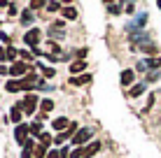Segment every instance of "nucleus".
<instances>
[{"label": "nucleus", "mask_w": 161, "mask_h": 158, "mask_svg": "<svg viewBox=\"0 0 161 158\" xmlns=\"http://www.w3.org/2000/svg\"><path fill=\"white\" fill-rule=\"evenodd\" d=\"M19 12H16V5H9V16H16Z\"/></svg>", "instance_id": "obj_32"}, {"label": "nucleus", "mask_w": 161, "mask_h": 158, "mask_svg": "<svg viewBox=\"0 0 161 158\" xmlns=\"http://www.w3.org/2000/svg\"><path fill=\"white\" fill-rule=\"evenodd\" d=\"M47 9H49V12H56V9H63V7H61L58 3H49V5H47Z\"/></svg>", "instance_id": "obj_27"}, {"label": "nucleus", "mask_w": 161, "mask_h": 158, "mask_svg": "<svg viewBox=\"0 0 161 158\" xmlns=\"http://www.w3.org/2000/svg\"><path fill=\"white\" fill-rule=\"evenodd\" d=\"M61 12H63V16H68V19H77V9L75 7H63Z\"/></svg>", "instance_id": "obj_18"}, {"label": "nucleus", "mask_w": 161, "mask_h": 158, "mask_svg": "<svg viewBox=\"0 0 161 158\" xmlns=\"http://www.w3.org/2000/svg\"><path fill=\"white\" fill-rule=\"evenodd\" d=\"M49 142H52V135H49V133H42V135H40V144L49 146Z\"/></svg>", "instance_id": "obj_23"}, {"label": "nucleus", "mask_w": 161, "mask_h": 158, "mask_svg": "<svg viewBox=\"0 0 161 158\" xmlns=\"http://www.w3.org/2000/svg\"><path fill=\"white\" fill-rule=\"evenodd\" d=\"M31 133H40V135H42V123H33V126H31Z\"/></svg>", "instance_id": "obj_28"}, {"label": "nucleus", "mask_w": 161, "mask_h": 158, "mask_svg": "<svg viewBox=\"0 0 161 158\" xmlns=\"http://www.w3.org/2000/svg\"><path fill=\"white\" fill-rule=\"evenodd\" d=\"M140 51H145V54H157V51H159V49H157V47H154V44H152V42H147V44H145V47H140Z\"/></svg>", "instance_id": "obj_19"}, {"label": "nucleus", "mask_w": 161, "mask_h": 158, "mask_svg": "<svg viewBox=\"0 0 161 158\" xmlns=\"http://www.w3.org/2000/svg\"><path fill=\"white\" fill-rule=\"evenodd\" d=\"M61 142H65V133H61L58 137H56V144H61Z\"/></svg>", "instance_id": "obj_34"}, {"label": "nucleus", "mask_w": 161, "mask_h": 158, "mask_svg": "<svg viewBox=\"0 0 161 158\" xmlns=\"http://www.w3.org/2000/svg\"><path fill=\"white\" fill-rule=\"evenodd\" d=\"M42 68V74L44 77H54V68H44V65H40Z\"/></svg>", "instance_id": "obj_24"}, {"label": "nucleus", "mask_w": 161, "mask_h": 158, "mask_svg": "<svg viewBox=\"0 0 161 158\" xmlns=\"http://www.w3.org/2000/svg\"><path fill=\"white\" fill-rule=\"evenodd\" d=\"M91 135H93V130H91V128H82V130H77V133H75L73 142H75L77 146H82V144H84L89 137H91Z\"/></svg>", "instance_id": "obj_5"}, {"label": "nucleus", "mask_w": 161, "mask_h": 158, "mask_svg": "<svg viewBox=\"0 0 161 158\" xmlns=\"http://www.w3.org/2000/svg\"><path fill=\"white\" fill-rule=\"evenodd\" d=\"M47 158H63V156H61L58 151H49V156H47Z\"/></svg>", "instance_id": "obj_33"}, {"label": "nucleus", "mask_w": 161, "mask_h": 158, "mask_svg": "<svg viewBox=\"0 0 161 158\" xmlns=\"http://www.w3.org/2000/svg\"><path fill=\"white\" fill-rule=\"evenodd\" d=\"M33 156V142H28L24 146V154H21V158H31Z\"/></svg>", "instance_id": "obj_20"}, {"label": "nucleus", "mask_w": 161, "mask_h": 158, "mask_svg": "<svg viewBox=\"0 0 161 158\" xmlns=\"http://www.w3.org/2000/svg\"><path fill=\"white\" fill-rule=\"evenodd\" d=\"M40 37H42V33H40V30H37V28H31V30L24 35V42L35 49V47H37V42H40Z\"/></svg>", "instance_id": "obj_3"}, {"label": "nucleus", "mask_w": 161, "mask_h": 158, "mask_svg": "<svg viewBox=\"0 0 161 158\" xmlns=\"http://www.w3.org/2000/svg\"><path fill=\"white\" fill-rule=\"evenodd\" d=\"M40 7H44L42 0H33V3H31V9H40Z\"/></svg>", "instance_id": "obj_26"}, {"label": "nucleus", "mask_w": 161, "mask_h": 158, "mask_svg": "<svg viewBox=\"0 0 161 158\" xmlns=\"http://www.w3.org/2000/svg\"><path fill=\"white\" fill-rule=\"evenodd\" d=\"M89 81H91V77H89V74H82V77H70V84H75V86L89 84Z\"/></svg>", "instance_id": "obj_14"}, {"label": "nucleus", "mask_w": 161, "mask_h": 158, "mask_svg": "<svg viewBox=\"0 0 161 158\" xmlns=\"http://www.w3.org/2000/svg\"><path fill=\"white\" fill-rule=\"evenodd\" d=\"M21 114H24V110H21V107H14V110L9 112V119H12L14 123H19L21 121Z\"/></svg>", "instance_id": "obj_16"}, {"label": "nucleus", "mask_w": 161, "mask_h": 158, "mask_svg": "<svg viewBox=\"0 0 161 158\" xmlns=\"http://www.w3.org/2000/svg\"><path fill=\"white\" fill-rule=\"evenodd\" d=\"M28 133H31V128H28V126H24V123H21V126L16 128V133H14V135H16V142L26 144V142H28V140H26V135H28Z\"/></svg>", "instance_id": "obj_6"}, {"label": "nucleus", "mask_w": 161, "mask_h": 158, "mask_svg": "<svg viewBox=\"0 0 161 158\" xmlns=\"http://www.w3.org/2000/svg\"><path fill=\"white\" fill-rule=\"evenodd\" d=\"M40 110H42L44 114H49V112L54 110V100H49V98H44V100L40 102Z\"/></svg>", "instance_id": "obj_13"}, {"label": "nucleus", "mask_w": 161, "mask_h": 158, "mask_svg": "<svg viewBox=\"0 0 161 158\" xmlns=\"http://www.w3.org/2000/svg\"><path fill=\"white\" fill-rule=\"evenodd\" d=\"M63 28H65L63 23H54V26H52V30H49V35H54V37H63V35H65V30H63Z\"/></svg>", "instance_id": "obj_10"}, {"label": "nucleus", "mask_w": 161, "mask_h": 158, "mask_svg": "<svg viewBox=\"0 0 161 158\" xmlns=\"http://www.w3.org/2000/svg\"><path fill=\"white\" fill-rule=\"evenodd\" d=\"M31 21H33V14L28 12V9H26V12H24V16H21V23H24V26H28Z\"/></svg>", "instance_id": "obj_22"}, {"label": "nucleus", "mask_w": 161, "mask_h": 158, "mask_svg": "<svg viewBox=\"0 0 161 158\" xmlns=\"http://www.w3.org/2000/svg\"><path fill=\"white\" fill-rule=\"evenodd\" d=\"M9 72V68H5V65H0V74H7Z\"/></svg>", "instance_id": "obj_35"}, {"label": "nucleus", "mask_w": 161, "mask_h": 158, "mask_svg": "<svg viewBox=\"0 0 161 158\" xmlns=\"http://www.w3.org/2000/svg\"><path fill=\"white\" fill-rule=\"evenodd\" d=\"M35 105H37V98L33 95V93H26V98L19 102V107H21L26 114H33V112H35Z\"/></svg>", "instance_id": "obj_2"}, {"label": "nucleus", "mask_w": 161, "mask_h": 158, "mask_svg": "<svg viewBox=\"0 0 161 158\" xmlns=\"http://www.w3.org/2000/svg\"><path fill=\"white\" fill-rule=\"evenodd\" d=\"M124 9H126V14H133V9H136V5L129 3V5H124Z\"/></svg>", "instance_id": "obj_29"}, {"label": "nucleus", "mask_w": 161, "mask_h": 158, "mask_svg": "<svg viewBox=\"0 0 161 158\" xmlns=\"http://www.w3.org/2000/svg\"><path fill=\"white\" fill-rule=\"evenodd\" d=\"M133 79H136V72H133V70H124V72H121V84L124 86H131Z\"/></svg>", "instance_id": "obj_9"}, {"label": "nucleus", "mask_w": 161, "mask_h": 158, "mask_svg": "<svg viewBox=\"0 0 161 158\" xmlns=\"http://www.w3.org/2000/svg\"><path fill=\"white\" fill-rule=\"evenodd\" d=\"M142 65H145V70H147V68H159V65H161V56H157V58H149V61H145Z\"/></svg>", "instance_id": "obj_17"}, {"label": "nucleus", "mask_w": 161, "mask_h": 158, "mask_svg": "<svg viewBox=\"0 0 161 158\" xmlns=\"http://www.w3.org/2000/svg\"><path fill=\"white\" fill-rule=\"evenodd\" d=\"M7 56H9V61H12V58H16V51H14V47H7Z\"/></svg>", "instance_id": "obj_30"}, {"label": "nucleus", "mask_w": 161, "mask_h": 158, "mask_svg": "<svg viewBox=\"0 0 161 158\" xmlns=\"http://www.w3.org/2000/svg\"><path fill=\"white\" fill-rule=\"evenodd\" d=\"M28 68L31 65L28 63H14L12 68H9V74H12V77H26V74H28Z\"/></svg>", "instance_id": "obj_4"}, {"label": "nucleus", "mask_w": 161, "mask_h": 158, "mask_svg": "<svg viewBox=\"0 0 161 158\" xmlns=\"http://www.w3.org/2000/svg\"><path fill=\"white\" fill-rule=\"evenodd\" d=\"M101 151V142H91L89 146H84V158H91Z\"/></svg>", "instance_id": "obj_7"}, {"label": "nucleus", "mask_w": 161, "mask_h": 158, "mask_svg": "<svg viewBox=\"0 0 161 158\" xmlns=\"http://www.w3.org/2000/svg\"><path fill=\"white\" fill-rule=\"evenodd\" d=\"M5 58H7V47L0 49V61H5Z\"/></svg>", "instance_id": "obj_31"}, {"label": "nucleus", "mask_w": 161, "mask_h": 158, "mask_svg": "<svg viewBox=\"0 0 161 158\" xmlns=\"http://www.w3.org/2000/svg\"><path fill=\"white\" fill-rule=\"evenodd\" d=\"M33 84H40V81H37V77L35 74H26L24 79H9L7 84H5V91H7V93H14V91H19V89H24V91H28V89H33Z\"/></svg>", "instance_id": "obj_1"}, {"label": "nucleus", "mask_w": 161, "mask_h": 158, "mask_svg": "<svg viewBox=\"0 0 161 158\" xmlns=\"http://www.w3.org/2000/svg\"><path fill=\"white\" fill-rule=\"evenodd\" d=\"M110 14H121V3H108L105 5Z\"/></svg>", "instance_id": "obj_15"}, {"label": "nucleus", "mask_w": 161, "mask_h": 158, "mask_svg": "<svg viewBox=\"0 0 161 158\" xmlns=\"http://www.w3.org/2000/svg\"><path fill=\"white\" fill-rule=\"evenodd\" d=\"M52 126L56 128V130H61V133H63V130H68V128H70V121H68V119H65V116H58L56 121L52 123Z\"/></svg>", "instance_id": "obj_8"}, {"label": "nucleus", "mask_w": 161, "mask_h": 158, "mask_svg": "<svg viewBox=\"0 0 161 158\" xmlns=\"http://www.w3.org/2000/svg\"><path fill=\"white\" fill-rule=\"evenodd\" d=\"M84 68H86V63L84 61H75L73 65H70V72L77 74V72H84Z\"/></svg>", "instance_id": "obj_11"}, {"label": "nucleus", "mask_w": 161, "mask_h": 158, "mask_svg": "<svg viewBox=\"0 0 161 158\" xmlns=\"http://www.w3.org/2000/svg\"><path fill=\"white\" fill-rule=\"evenodd\" d=\"M44 156H47V146L40 144V146L35 149V158H44Z\"/></svg>", "instance_id": "obj_21"}, {"label": "nucleus", "mask_w": 161, "mask_h": 158, "mask_svg": "<svg viewBox=\"0 0 161 158\" xmlns=\"http://www.w3.org/2000/svg\"><path fill=\"white\" fill-rule=\"evenodd\" d=\"M142 93H145V84H136V86H133V89L129 91V95H131V98H138V95H142Z\"/></svg>", "instance_id": "obj_12"}, {"label": "nucleus", "mask_w": 161, "mask_h": 158, "mask_svg": "<svg viewBox=\"0 0 161 158\" xmlns=\"http://www.w3.org/2000/svg\"><path fill=\"white\" fill-rule=\"evenodd\" d=\"M70 158H84V149H75L73 154H70Z\"/></svg>", "instance_id": "obj_25"}]
</instances>
